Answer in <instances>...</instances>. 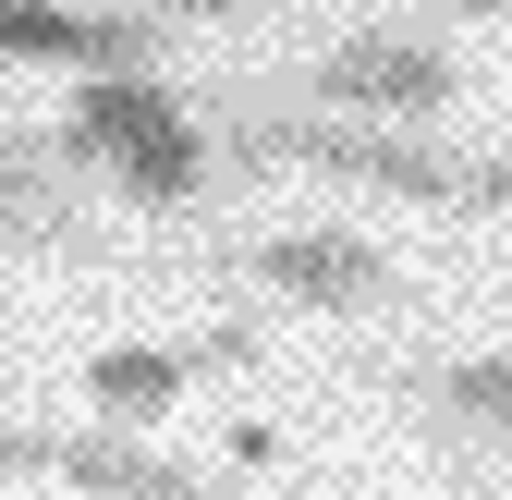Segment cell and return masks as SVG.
Wrapping results in <instances>:
<instances>
[{
  "label": "cell",
  "instance_id": "obj_8",
  "mask_svg": "<svg viewBox=\"0 0 512 500\" xmlns=\"http://www.w3.org/2000/svg\"><path fill=\"white\" fill-rule=\"evenodd\" d=\"M0 244H86L61 196V135H0Z\"/></svg>",
  "mask_w": 512,
  "mask_h": 500
},
{
  "label": "cell",
  "instance_id": "obj_4",
  "mask_svg": "<svg viewBox=\"0 0 512 500\" xmlns=\"http://www.w3.org/2000/svg\"><path fill=\"white\" fill-rule=\"evenodd\" d=\"M317 98H342L366 122H427V110H452V61L427 37H342L317 61Z\"/></svg>",
  "mask_w": 512,
  "mask_h": 500
},
{
  "label": "cell",
  "instance_id": "obj_9",
  "mask_svg": "<svg viewBox=\"0 0 512 500\" xmlns=\"http://www.w3.org/2000/svg\"><path fill=\"white\" fill-rule=\"evenodd\" d=\"M439 415H452V427H500V440H512V354H476V366H439V379H415Z\"/></svg>",
  "mask_w": 512,
  "mask_h": 500
},
{
  "label": "cell",
  "instance_id": "obj_12",
  "mask_svg": "<svg viewBox=\"0 0 512 500\" xmlns=\"http://www.w3.org/2000/svg\"><path fill=\"white\" fill-rule=\"evenodd\" d=\"M452 13H512V0H452Z\"/></svg>",
  "mask_w": 512,
  "mask_h": 500
},
{
  "label": "cell",
  "instance_id": "obj_2",
  "mask_svg": "<svg viewBox=\"0 0 512 500\" xmlns=\"http://www.w3.org/2000/svg\"><path fill=\"white\" fill-rule=\"evenodd\" d=\"M244 159H293V171H342V183H378V196H415V208H512V171H476V159H439L391 122H293V110H256L232 122Z\"/></svg>",
  "mask_w": 512,
  "mask_h": 500
},
{
  "label": "cell",
  "instance_id": "obj_3",
  "mask_svg": "<svg viewBox=\"0 0 512 500\" xmlns=\"http://www.w3.org/2000/svg\"><path fill=\"white\" fill-rule=\"evenodd\" d=\"M244 281H269L293 305H330V318L403 293V269L378 257V244H354V232H269V244H244Z\"/></svg>",
  "mask_w": 512,
  "mask_h": 500
},
{
  "label": "cell",
  "instance_id": "obj_5",
  "mask_svg": "<svg viewBox=\"0 0 512 500\" xmlns=\"http://www.w3.org/2000/svg\"><path fill=\"white\" fill-rule=\"evenodd\" d=\"M244 354V330H220V342H110L98 366H86V403L110 415V427H147V415H171L183 391L208 379V366H232Z\"/></svg>",
  "mask_w": 512,
  "mask_h": 500
},
{
  "label": "cell",
  "instance_id": "obj_11",
  "mask_svg": "<svg viewBox=\"0 0 512 500\" xmlns=\"http://www.w3.org/2000/svg\"><path fill=\"white\" fill-rule=\"evenodd\" d=\"M171 13H232V0H171Z\"/></svg>",
  "mask_w": 512,
  "mask_h": 500
},
{
  "label": "cell",
  "instance_id": "obj_7",
  "mask_svg": "<svg viewBox=\"0 0 512 500\" xmlns=\"http://www.w3.org/2000/svg\"><path fill=\"white\" fill-rule=\"evenodd\" d=\"M49 476H74V488H98V500H220V476L171 464V452H135L122 427H74V440L49 452Z\"/></svg>",
  "mask_w": 512,
  "mask_h": 500
},
{
  "label": "cell",
  "instance_id": "obj_10",
  "mask_svg": "<svg viewBox=\"0 0 512 500\" xmlns=\"http://www.w3.org/2000/svg\"><path fill=\"white\" fill-rule=\"evenodd\" d=\"M49 452H61V440H25V427H0V476H49Z\"/></svg>",
  "mask_w": 512,
  "mask_h": 500
},
{
  "label": "cell",
  "instance_id": "obj_1",
  "mask_svg": "<svg viewBox=\"0 0 512 500\" xmlns=\"http://www.w3.org/2000/svg\"><path fill=\"white\" fill-rule=\"evenodd\" d=\"M61 159L110 171L135 208H196V183H208L196 110H183L171 86H147V74H86L74 110H61Z\"/></svg>",
  "mask_w": 512,
  "mask_h": 500
},
{
  "label": "cell",
  "instance_id": "obj_6",
  "mask_svg": "<svg viewBox=\"0 0 512 500\" xmlns=\"http://www.w3.org/2000/svg\"><path fill=\"white\" fill-rule=\"evenodd\" d=\"M0 61H74V74H135L147 25L74 13V0H0Z\"/></svg>",
  "mask_w": 512,
  "mask_h": 500
}]
</instances>
